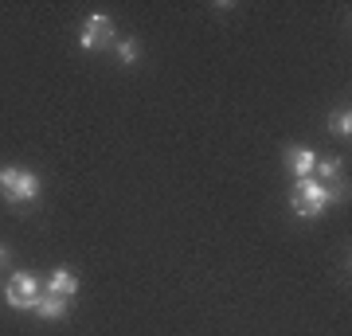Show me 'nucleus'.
<instances>
[{"instance_id": "1", "label": "nucleus", "mask_w": 352, "mask_h": 336, "mask_svg": "<svg viewBox=\"0 0 352 336\" xmlns=\"http://www.w3.org/2000/svg\"><path fill=\"white\" fill-rule=\"evenodd\" d=\"M333 199H340V192H333V188H325V184H317L314 176H309V180H298V184H294L289 208L302 215V219H314V215L325 212Z\"/></svg>"}, {"instance_id": "2", "label": "nucleus", "mask_w": 352, "mask_h": 336, "mask_svg": "<svg viewBox=\"0 0 352 336\" xmlns=\"http://www.w3.org/2000/svg\"><path fill=\"white\" fill-rule=\"evenodd\" d=\"M0 192L8 203H32L39 196V176L24 168H0Z\"/></svg>"}, {"instance_id": "3", "label": "nucleus", "mask_w": 352, "mask_h": 336, "mask_svg": "<svg viewBox=\"0 0 352 336\" xmlns=\"http://www.w3.org/2000/svg\"><path fill=\"white\" fill-rule=\"evenodd\" d=\"M78 43H82V51H102L113 43V24L106 12H94L87 16V24H82V36H78Z\"/></svg>"}, {"instance_id": "4", "label": "nucleus", "mask_w": 352, "mask_h": 336, "mask_svg": "<svg viewBox=\"0 0 352 336\" xmlns=\"http://www.w3.org/2000/svg\"><path fill=\"white\" fill-rule=\"evenodd\" d=\"M39 293H43V286H39L32 274H24V270L8 278V289H4V298H8V305H12V309H32Z\"/></svg>"}, {"instance_id": "5", "label": "nucleus", "mask_w": 352, "mask_h": 336, "mask_svg": "<svg viewBox=\"0 0 352 336\" xmlns=\"http://www.w3.org/2000/svg\"><path fill=\"white\" fill-rule=\"evenodd\" d=\"M314 164H317V157H314V149H305V145H294V149L286 153V168L298 180H309L314 176Z\"/></svg>"}, {"instance_id": "6", "label": "nucleus", "mask_w": 352, "mask_h": 336, "mask_svg": "<svg viewBox=\"0 0 352 336\" xmlns=\"http://www.w3.org/2000/svg\"><path fill=\"white\" fill-rule=\"evenodd\" d=\"M78 289V278H75V270H51V278H47V293H55V298H71Z\"/></svg>"}, {"instance_id": "7", "label": "nucleus", "mask_w": 352, "mask_h": 336, "mask_svg": "<svg viewBox=\"0 0 352 336\" xmlns=\"http://www.w3.org/2000/svg\"><path fill=\"white\" fill-rule=\"evenodd\" d=\"M32 309H36L39 317H47V321H59V317H67V298H55V293H47V289H43Z\"/></svg>"}, {"instance_id": "8", "label": "nucleus", "mask_w": 352, "mask_h": 336, "mask_svg": "<svg viewBox=\"0 0 352 336\" xmlns=\"http://www.w3.org/2000/svg\"><path fill=\"white\" fill-rule=\"evenodd\" d=\"M329 129H333L337 137H349L352 133V113L349 110H333L329 113Z\"/></svg>"}, {"instance_id": "9", "label": "nucleus", "mask_w": 352, "mask_h": 336, "mask_svg": "<svg viewBox=\"0 0 352 336\" xmlns=\"http://www.w3.org/2000/svg\"><path fill=\"white\" fill-rule=\"evenodd\" d=\"M138 55H141V43L138 39H122V43H118V63H138Z\"/></svg>"}, {"instance_id": "10", "label": "nucleus", "mask_w": 352, "mask_h": 336, "mask_svg": "<svg viewBox=\"0 0 352 336\" xmlns=\"http://www.w3.org/2000/svg\"><path fill=\"white\" fill-rule=\"evenodd\" d=\"M314 172L321 176V180H337V176H340V161H337V157H325V161L314 164Z\"/></svg>"}, {"instance_id": "11", "label": "nucleus", "mask_w": 352, "mask_h": 336, "mask_svg": "<svg viewBox=\"0 0 352 336\" xmlns=\"http://www.w3.org/2000/svg\"><path fill=\"white\" fill-rule=\"evenodd\" d=\"M4 258H8V254H4V247H0V262H4Z\"/></svg>"}]
</instances>
